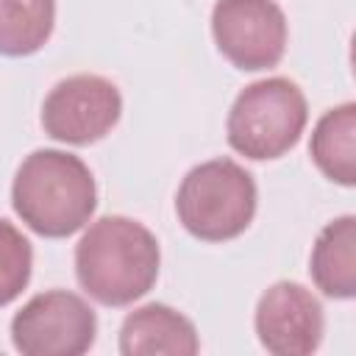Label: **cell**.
Segmentation results:
<instances>
[{
	"label": "cell",
	"instance_id": "1",
	"mask_svg": "<svg viewBox=\"0 0 356 356\" xmlns=\"http://www.w3.org/2000/svg\"><path fill=\"white\" fill-rule=\"evenodd\" d=\"M159 242L136 220L122 214L100 217L75 248V275L89 298L103 306L139 300L159 275Z\"/></svg>",
	"mask_w": 356,
	"mask_h": 356
},
{
	"label": "cell",
	"instance_id": "2",
	"mask_svg": "<svg viewBox=\"0 0 356 356\" xmlns=\"http://www.w3.org/2000/svg\"><path fill=\"white\" fill-rule=\"evenodd\" d=\"M14 211L22 222L50 239L83 228L97 206V189L89 167L64 150H33L17 170L11 186Z\"/></svg>",
	"mask_w": 356,
	"mask_h": 356
},
{
	"label": "cell",
	"instance_id": "3",
	"mask_svg": "<svg viewBox=\"0 0 356 356\" xmlns=\"http://www.w3.org/2000/svg\"><path fill=\"white\" fill-rule=\"evenodd\" d=\"M184 228L203 242L239 236L256 214V181L231 159H211L186 172L175 195Z\"/></svg>",
	"mask_w": 356,
	"mask_h": 356
},
{
	"label": "cell",
	"instance_id": "4",
	"mask_svg": "<svg viewBox=\"0 0 356 356\" xmlns=\"http://www.w3.org/2000/svg\"><path fill=\"white\" fill-rule=\"evenodd\" d=\"M306 97L289 78H264L239 92L228 114V145L253 159H278L306 128Z\"/></svg>",
	"mask_w": 356,
	"mask_h": 356
},
{
	"label": "cell",
	"instance_id": "5",
	"mask_svg": "<svg viewBox=\"0 0 356 356\" xmlns=\"http://www.w3.org/2000/svg\"><path fill=\"white\" fill-rule=\"evenodd\" d=\"M95 334L92 306L67 289L33 295L11 320L14 348L25 356H81L92 348Z\"/></svg>",
	"mask_w": 356,
	"mask_h": 356
},
{
	"label": "cell",
	"instance_id": "6",
	"mask_svg": "<svg viewBox=\"0 0 356 356\" xmlns=\"http://www.w3.org/2000/svg\"><path fill=\"white\" fill-rule=\"evenodd\" d=\"M211 33L217 50L248 72L275 67L286 50V17L275 0H217Z\"/></svg>",
	"mask_w": 356,
	"mask_h": 356
},
{
	"label": "cell",
	"instance_id": "7",
	"mask_svg": "<svg viewBox=\"0 0 356 356\" xmlns=\"http://www.w3.org/2000/svg\"><path fill=\"white\" fill-rule=\"evenodd\" d=\"M122 97L103 75H70L58 81L42 106V128L67 145H92L120 120Z\"/></svg>",
	"mask_w": 356,
	"mask_h": 356
},
{
	"label": "cell",
	"instance_id": "8",
	"mask_svg": "<svg viewBox=\"0 0 356 356\" xmlns=\"http://www.w3.org/2000/svg\"><path fill=\"white\" fill-rule=\"evenodd\" d=\"M323 325L320 300L298 281H278L259 298L256 334L275 356H306L317 350Z\"/></svg>",
	"mask_w": 356,
	"mask_h": 356
},
{
	"label": "cell",
	"instance_id": "9",
	"mask_svg": "<svg viewBox=\"0 0 356 356\" xmlns=\"http://www.w3.org/2000/svg\"><path fill=\"white\" fill-rule=\"evenodd\" d=\"M125 356H195L200 350L195 325L164 303H147L131 312L120 328Z\"/></svg>",
	"mask_w": 356,
	"mask_h": 356
},
{
	"label": "cell",
	"instance_id": "10",
	"mask_svg": "<svg viewBox=\"0 0 356 356\" xmlns=\"http://www.w3.org/2000/svg\"><path fill=\"white\" fill-rule=\"evenodd\" d=\"M356 220L350 214L328 222L312 250V278L317 289L328 298H353L356 292Z\"/></svg>",
	"mask_w": 356,
	"mask_h": 356
},
{
	"label": "cell",
	"instance_id": "11",
	"mask_svg": "<svg viewBox=\"0 0 356 356\" xmlns=\"http://www.w3.org/2000/svg\"><path fill=\"white\" fill-rule=\"evenodd\" d=\"M353 131H356V106L342 103L337 108H328L320 122L314 125L309 153L317 164V170L342 186L356 184V167H353Z\"/></svg>",
	"mask_w": 356,
	"mask_h": 356
},
{
	"label": "cell",
	"instance_id": "12",
	"mask_svg": "<svg viewBox=\"0 0 356 356\" xmlns=\"http://www.w3.org/2000/svg\"><path fill=\"white\" fill-rule=\"evenodd\" d=\"M56 0H0V53L31 56L53 33Z\"/></svg>",
	"mask_w": 356,
	"mask_h": 356
},
{
	"label": "cell",
	"instance_id": "13",
	"mask_svg": "<svg viewBox=\"0 0 356 356\" xmlns=\"http://www.w3.org/2000/svg\"><path fill=\"white\" fill-rule=\"evenodd\" d=\"M31 267H33L31 242L8 220H0V306L11 303L28 286Z\"/></svg>",
	"mask_w": 356,
	"mask_h": 356
}]
</instances>
